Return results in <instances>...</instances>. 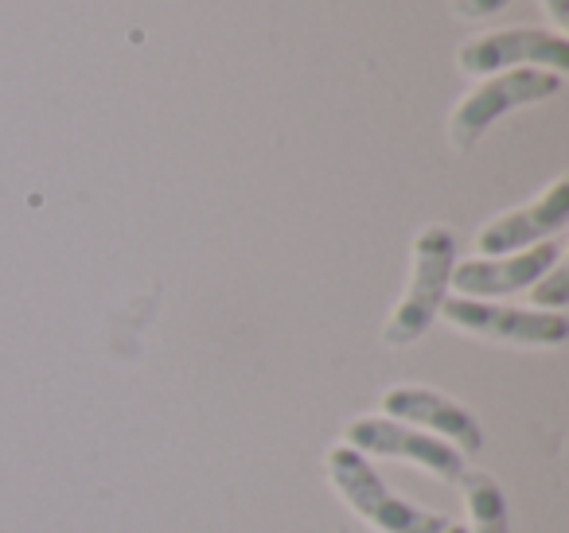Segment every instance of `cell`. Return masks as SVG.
<instances>
[{"instance_id":"cell-4","label":"cell","mask_w":569,"mask_h":533,"mask_svg":"<svg viewBox=\"0 0 569 533\" xmlns=\"http://www.w3.org/2000/svg\"><path fill=\"white\" fill-rule=\"evenodd\" d=\"M457 67L468 79H491V74L519 71V67H538L566 79L569 67V40L550 28H499V32H480L460 43Z\"/></svg>"},{"instance_id":"cell-5","label":"cell","mask_w":569,"mask_h":533,"mask_svg":"<svg viewBox=\"0 0 569 533\" xmlns=\"http://www.w3.org/2000/svg\"><path fill=\"white\" fill-rule=\"evenodd\" d=\"M441 315L452 331L488 343L511 346H561L569 339L566 312H538V308H507L491 300L445 296Z\"/></svg>"},{"instance_id":"cell-3","label":"cell","mask_w":569,"mask_h":533,"mask_svg":"<svg viewBox=\"0 0 569 533\" xmlns=\"http://www.w3.org/2000/svg\"><path fill=\"white\" fill-rule=\"evenodd\" d=\"M566 79L550 71H538V67H519V71H503L480 79V87L468 90L457 102L449 118V144L457 152H468L480 144V137L496 125L499 118L515 110H527V105L550 102L553 94H561Z\"/></svg>"},{"instance_id":"cell-9","label":"cell","mask_w":569,"mask_h":533,"mask_svg":"<svg viewBox=\"0 0 569 533\" xmlns=\"http://www.w3.org/2000/svg\"><path fill=\"white\" fill-rule=\"evenodd\" d=\"M561 261V242H538L530 250L507 253V258H468L452 265L449 289L468 300H496L511 292H527L546 269Z\"/></svg>"},{"instance_id":"cell-7","label":"cell","mask_w":569,"mask_h":533,"mask_svg":"<svg viewBox=\"0 0 569 533\" xmlns=\"http://www.w3.org/2000/svg\"><path fill=\"white\" fill-rule=\"evenodd\" d=\"M569 222V180L558 175L546 191H538L530 203L503 211L476 230V258H507V253L530 250L538 242H550Z\"/></svg>"},{"instance_id":"cell-2","label":"cell","mask_w":569,"mask_h":533,"mask_svg":"<svg viewBox=\"0 0 569 533\" xmlns=\"http://www.w3.org/2000/svg\"><path fill=\"white\" fill-rule=\"evenodd\" d=\"M457 265V234L441 222L421 227V234L410 245V281L398 296L395 312L382 323V343L410 346L441 320V304L449 296V276Z\"/></svg>"},{"instance_id":"cell-13","label":"cell","mask_w":569,"mask_h":533,"mask_svg":"<svg viewBox=\"0 0 569 533\" xmlns=\"http://www.w3.org/2000/svg\"><path fill=\"white\" fill-rule=\"evenodd\" d=\"M538 4H542V9L550 12L553 24H558V28H553V32L566 36V24H569V0H538Z\"/></svg>"},{"instance_id":"cell-14","label":"cell","mask_w":569,"mask_h":533,"mask_svg":"<svg viewBox=\"0 0 569 533\" xmlns=\"http://www.w3.org/2000/svg\"><path fill=\"white\" fill-rule=\"evenodd\" d=\"M445 533H468V530H465V525H457V522H449V530H445Z\"/></svg>"},{"instance_id":"cell-10","label":"cell","mask_w":569,"mask_h":533,"mask_svg":"<svg viewBox=\"0 0 569 533\" xmlns=\"http://www.w3.org/2000/svg\"><path fill=\"white\" fill-rule=\"evenodd\" d=\"M460 491H465V506H468V533H511L507 522V494L496 483V475L488 471H465L460 475Z\"/></svg>"},{"instance_id":"cell-6","label":"cell","mask_w":569,"mask_h":533,"mask_svg":"<svg viewBox=\"0 0 569 533\" xmlns=\"http://www.w3.org/2000/svg\"><path fill=\"white\" fill-rule=\"evenodd\" d=\"M340 444L356 447L359 455H382V460H406L418 463L421 471H429L441 483L457 486L465 475V455L452 444H445L441 436H429L421 429H410L402 421H390V416H359L343 429Z\"/></svg>"},{"instance_id":"cell-11","label":"cell","mask_w":569,"mask_h":533,"mask_svg":"<svg viewBox=\"0 0 569 533\" xmlns=\"http://www.w3.org/2000/svg\"><path fill=\"white\" fill-rule=\"evenodd\" d=\"M530 304L538 308V312H561V308L569 304V273H566V265H553V269H546L542 276H538L535 284H530Z\"/></svg>"},{"instance_id":"cell-8","label":"cell","mask_w":569,"mask_h":533,"mask_svg":"<svg viewBox=\"0 0 569 533\" xmlns=\"http://www.w3.org/2000/svg\"><path fill=\"white\" fill-rule=\"evenodd\" d=\"M382 416L410 424V429H421L429 436H441L460 455L483 447V429L472 409L460 405L457 398L426 390V385H395V390H387L382 393Z\"/></svg>"},{"instance_id":"cell-12","label":"cell","mask_w":569,"mask_h":533,"mask_svg":"<svg viewBox=\"0 0 569 533\" xmlns=\"http://www.w3.org/2000/svg\"><path fill=\"white\" fill-rule=\"evenodd\" d=\"M511 0H452V12L465 20H488L496 12H503Z\"/></svg>"},{"instance_id":"cell-1","label":"cell","mask_w":569,"mask_h":533,"mask_svg":"<svg viewBox=\"0 0 569 533\" xmlns=\"http://www.w3.org/2000/svg\"><path fill=\"white\" fill-rule=\"evenodd\" d=\"M325 471L332 491L351 506V514L363 517L379 533H445L449 517L426 510L418 502L402 499L379 471L371 467L367 455H359L348 444H332L325 452Z\"/></svg>"}]
</instances>
